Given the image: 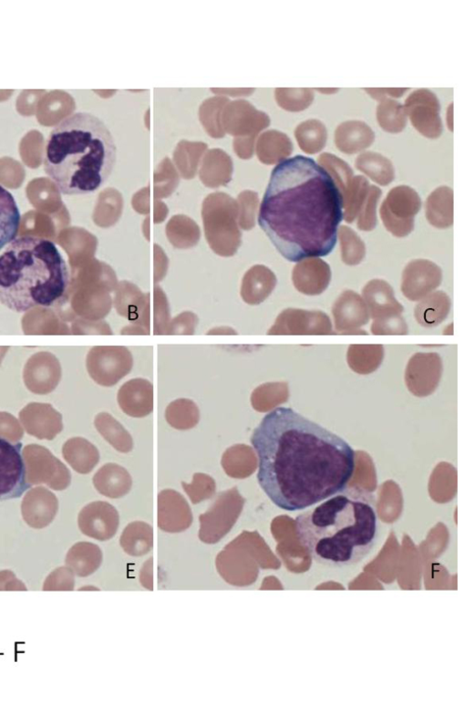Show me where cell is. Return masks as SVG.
<instances>
[{
	"label": "cell",
	"mask_w": 475,
	"mask_h": 715,
	"mask_svg": "<svg viewBox=\"0 0 475 715\" xmlns=\"http://www.w3.org/2000/svg\"><path fill=\"white\" fill-rule=\"evenodd\" d=\"M257 481L279 508L295 513L347 488L356 471L349 443L290 407H277L253 430Z\"/></svg>",
	"instance_id": "6da1fadb"
},
{
	"label": "cell",
	"mask_w": 475,
	"mask_h": 715,
	"mask_svg": "<svg viewBox=\"0 0 475 715\" xmlns=\"http://www.w3.org/2000/svg\"><path fill=\"white\" fill-rule=\"evenodd\" d=\"M344 208L332 175L312 159L295 156L273 171L258 224L284 259L299 263L331 254Z\"/></svg>",
	"instance_id": "7a4b0ae2"
},
{
	"label": "cell",
	"mask_w": 475,
	"mask_h": 715,
	"mask_svg": "<svg viewBox=\"0 0 475 715\" xmlns=\"http://www.w3.org/2000/svg\"><path fill=\"white\" fill-rule=\"evenodd\" d=\"M297 537L314 560L343 568L358 564L376 546L379 520L368 492L345 489L295 520Z\"/></svg>",
	"instance_id": "3957f363"
},
{
	"label": "cell",
	"mask_w": 475,
	"mask_h": 715,
	"mask_svg": "<svg viewBox=\"0 0 475 715\" xmlns=\"http://www.w3.org/2000/svg\"><path fill=\"white\" fill-rule=\"evenodd\" d=\"M118 148L110 130L96 116L79 112L49 134L44 171L65 195L96 192L110 178Z\"/></svg>",
	"instance_id": "277c9868"
},
{
	"label": "cell",
	"mask_w": 475,
	"mask_h": 715,
	"mask_svg": "<svg viewBox=\"0 0 475 715\" xmlns=\"http://www.w3.org/2000/svg\"><path fill=\"white\" fill-rule=\"evenodd\" d=\"M69 284L67 264L49 240L17 237L0 254V304L13 312L48 308L66 295Z\"/></svg>",
	"instance_id": "5b68a950"
},
{
	"label": "cell",
	"mask_w": 475,
	"mask_h": 715,
	"mask_svg": "<svg viewBox=\"0 0 475 715\" xmlns=\"http://www.w3.org/2000/svg\"><path fill=\"white\" fill-rule=\"evenodd\" d=\"M23 457L28 484H46L55 491H64L70 486L69 470L46 447L27 445L23 450Z\"/></svg>",
	"instance_id": "8992f818"
},
{
	"label": "cell",
	"mask_w": 475,
	"mask_h": 715,
	"mask_svg": "<svg viewBox=\"0 0 475 715\" xmlns=\"http://www.w3.org/2000/svg\"><path fill=\"white\" fill-rule=\"evenodd\" d=\"M22 443L0 438V502L17 499L31 488L26 482Z\"/></svg>",
	"instance_id": "52a82bcc"
},
{
	"label": "cell",
	"mask_w": 475,
	"mask_h": 715,
	"mask_svg": "<svg viewBox=\"0 0 475 715\" xmlns=\"http://www.w3.org/2000/svg\"><path fill=\"white\" fill-rule=\"evenodd\" d=\"M394 295L392 287L382 280L371 281L363 289V300L369 316L375 320V328L392 326L405 327L406 324L401 316L403 306Z\"/></svg>",
	"instance_id": "ba28073f"
},
{
	"label": "cell",
	"mask_w": 475,
	"mask_h": 715,
	"mask_svg": "<svg viewBox=\"0 0 475 715\" xmlns=\"http://www.w3.org/2000/svg\"><path fill=\"white\" fill-rule=\"evenodd\" d=\"M19 418L26 431L39 440H52L64 429L62 414L48 403H29Z\"/></svg>",
	"instance_id": "9c48e42d"
},
{
	"label": "cell",
	"mask_w": 475,
	"mask_h": 715,
	"mask_svg": "<svg viewBox=\"0 0 475 715\" xmlns=\"http://www.w3.org/2000/svg\"><path fill=\"white\" fill-rule=\"evenodd\" d=\"M442 280L440 268L431 262L418 260L410 263L403 274L402 292L410 300L425 298Z\"/></svg>",
	"instance_id": "30bf717a"
},
{
	"label": "cell",
	"mask_w": 475,
	"mask_h": 715,
	"mask_svg": "<svg viewBox=\"0 0 475 715\" xmlns=\"http://www.w3.org/2000/svg\"><path fill=\"white\" fill-rule=\"evenodd\" d=\"M59 501L55 493L44 487L31 489L22 503V516L33 529L41 530L56 519Z\"/></svg>",
	"instance_id": "8fae6325"
},
{
	"label": "cell",
	"mask_w": 475,
	"mask_h": 715,
	"mask_svg": "<svg viewBox=\"0 0 475 715\" xmlns=\"http://www.w3.org/2000/svg\"><path fill=\"white\" fill-rule=\"evenodd\" d=\"M332 277L329 265L321 259L312 258L299 262L294 271V283L297 290L307 295H320L326 290Z\"/></svg>",
	"instance_id": "7c38bea8"
},
{
	"label": "cell",
	"mask_w": 475,
	"mask_h": 715,
	"mask_svg": "<svg viewBox=\"0 0 475 715\" xmlns=\"http://www.w3.org/2000/svg\"><path fill=\"white\" fill-rule=\"evenodd\" d=\"M118 400L122 411L132 418L149 416L153 409L152 386L145 380H132L121 387Z\"/></svg>",
	"instance_id": "4fadbf2b"
},
{
	"label": "cell",
	"mask_w": 475,
	"mask_h": 715,
	"mask_svg": "<svg viewBox=\"0 0 475 715\" xmlns=\"http://www.w3.org/2000/svg\"><path fill=\"white\" fill-rule=\"evenodd\" d=\"M333 315L337 328L361 326L369 320L367 306L361 296L346 291L334 305Z\"/></svg>",
	"instance_id": "5bb4252c"
},
{
	"label": "cell",
	"mask_w": 475,
	"mask_h": 715,
	"mask_svg": "<svg viewBox=\"0 0 475 715\" xmlns=\"http://www.w3.org/2000/svg\"><path fill=\"white\" fill-rule=\"evenodd\" d=\"M117 511L111 504L104 502L91 503L84 507L79 514V528L86 535L102 539L110 527L109 523L117 521Z\"/></svg>",
	"instance_id": "9a60e30c"
},
{
	"label": "cell",
	"mask_w": 475,
	"mask_h": 715,
	"mask_svg": "<svg viewBox=\"0 0 475 715\" xmlns=\"http://www.w3.org/2000/svg\"><path fill=\"white\" fill-rule=\"evenodd\" d=\"M95 489L102 495L119 498L132 488V478L123 467L110 463L98 471L93 478Z\"/></svg>",
	"instance_id": "2e32d148"
},
{
	"label": "cell",
	"mask_w": 475,
	"mask_h": 715,
	"mask_svg": "<svg viewBox=\"0 0 475 715\" xmlns=\"http://www.w3.org/2000/svg\"><path fill=\"white\" fill-rule=\"evenodd\" d=\"M63 456L72 469L79 474H88L99 461L98 449L88 440L72 438L63 447Z\"/></svg>",
	"instance_id": "e0dca14e"
},
{
	"label": "cell",
	"mask_w": 475,
	"mask_h": 715,
	"mask_svg": "<svg viewBox=\"0 0 475 715\" xmlns=\"http://www.w3.org/2000/svg\"><path fill=\"white\" fill-rule=\"evenodd\" d=\"M21 213L14 195L0 185V250L16 238Z\"/></svg>",
	"instance_id": "ac0fdd59"
},
{
	"label": "cell",
	"mask_w": 475,
	"mask_h": 715,
	"mask_svg": "<svg viewBox=\"0 0 475 715\" xmlns=\"http://www.w3.org/2000/svg\"><path fill=\"white\" fill-rule=\"evenodd\" d=\"M450 310V299L443 292L426 296L415 309V318L422 326H436L441 324Z\"/></svg>",
	"instance_id": "d6986e66"
},
{
	"label": "cell",
	"mask_w": 475,
	"mask_h": 715,
	"mask_svg": "<svg viewBox=\"0 0 475 715\" xmlns=\"http://www.w3.org/2000/svg\"><path fill=\"white\" fill-rule=\"evenodd\" d=\"M98 433L120 452H129L133 449V440L125 428L108 413L98 414L94 420Z\"/></svg>",
	"instance_id": "ffe728a7"
},
{
	"label": "cell",
	"mask_w": 475,
	"mask_h": 715,
	"mask_svg": "<svg viewBox=\"0 0 475 715\" xmlns=\"http://www.w3.org/2000/svg\"><path fill=\"white\" fill-rule=\"evenodd\" d=\"M166 419L174 429L180 430H190L194 428L199 422V409L190 399H178L167 408Z\"/></svg>",
	"instance_id": "44dd1931"
},
{
	"label": "cell",
	"mask_w": 475,
	"mask_h": 715,
	"mask_svg": "<svg viewBox=\"0 0 475 715\" xmlns=\"http://www.w3.org/2000/svg\"><path fill=\"white\" fill-rule=\"evenodd\" d=\"M251 447L244 444H238L228 449L222 457V467L230 477L234 479H245L250 476L247 467V457L253 454Z\"/></svg>",
	"instance_id": "7402d4cb"
},
{
	"label": "cell",
	"mask_w": 475,
	"mask_h": 715,
	"mask_svg": "<svg viewBox=\"0 0 475 715\" xmlns=\"http://www.w3.org/2000/svg\"><path fill=\"white\" fill-rule=\"evenodd\" d=\"M342 259L349 266L359 264L365 258V244L359 236L350 228L342 226L339 231Z\"/></svg>",
	"instance_id": "603a6c76"
},
{
	"label": "cell",
	"mask_w": 475,
	"mask_h": 715,
	"mask_svg": "<svg viewBox=\"0 0 475 715\" xmlns=\"http://www.w3.org/2000/svg\"><path fill=\"white\" fill-rule=\"evenodd\" d=\"M181 485L194 503L201 502L200 500L203 498L212 496L216 492L214 479L201 473L194 474L191 484L182 482Z\"/></svg>",
	"instance_id": "cb8c5ba5"
},
{
	"label": "cell",
	"mask_w": 475,
	"mask_h": 715,
	"mask_svg": "<svg viewBox=\"0 0 475 715\" xmlns=\"http://www.w3.org/2000/svg\"><path fill=\"white\" fill-rule=\"evenodd\" d=\"M24 437L20 422L11 414L0 412V438L18 443Z\"/></svg>",
	"instance_id": "d4e9b609"
},
{
	"label": "cell",
	"mask_w": 475,
	"mask_h": 715,
	"mask_svg": "<svg viewBox=\"0 0 475 715\" xmlns=\"http://www.w3.org/2000/svg\"><path fill=\"white\" fill-rule=\"evenodd\" d=\"M71 572L67 568H60L51 573L46 578L44 585V591H64L72 590L73 579Z\"/></svg>",
	"instance_id": "484cf974"
},
{
	"label": "cell",
	"mask_w": 475,
	"mask_h": 715,
	"mask_svg": "<svg viewBox=\"0 0 475 715\" xmlns=\"http://www.w3.org/2000/svg\"><path fill=\"white\" fill-rule=\"evenodd\" d=\"M26 591V585L10 571L0 572V591Z\"/></svg>",
	"instance_id": "4316f807"
}]
</instances>
